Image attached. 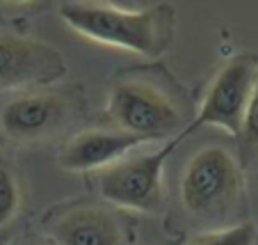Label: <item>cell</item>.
I'll return each instance as SVG.
<instances>
[{
	"mask_svg": "<svg viewBox=\"0 0 258 245\" xmlns=\"http://www.w3.org/2000/svg\"><path fill=\"white\" fill-rule=\"evenodd\" d=\"M107 117L117 128L146 142L174 140L190 131L185 96L160 67H137L119 74L107 94Z\"/></svg>",
	"mask_w": 258,
	"mask_h": 245,
	"instance_id": "2",
	"label": "cell"
},
{
	"mask_svg": "<svg viewBox=\"0 0 258 245\" xmlns=\"http://www.w3.org/2000/svg\"><path fill=\"white\" fill-rule=\"evenodd\" d=\"M3 3L10 7H28V5H32V3H37V0H3Z\"/></svg>",
	"mask_w": 258,
	"mask_h": 245,
	"instance_id": "14",
	"label": "cell"
},
{
	"mask_svg": "<svg viewBox=\"0 0 258 245\" xmlns=\"http://www.w3.org/2000/svg\"><path fill=\"white\" fill-rule=\"evenodd\" d=\"M10 245H50V243H44V240L34 238V236H21V238L12 240Z\"/></svg>",
	"mask_w": 258,
	"mask_h": 245,
	"instance_id": "13",
	"label": "cell"
},
{
	"mask_svg": "<svg viewBox=\"0 0 258 245\" xmlns=\"http://www.w3.org/2000/svg\"><path fill=\"white\" fill-rule=\"evenodd\" d=\"M67 74V60L55 46L21 34H0V94L46 87Z\"/></svg>",
	"mask_w": 258,
	"mask_h": 245,
	"instance_id": "7",
	"label": "cell"
},
{
	"mask_svg": "<svg viewBox=\"0 0 258 245\" xmlns=\"http://www.w3.org/2000/svg\"><path fill=\"white\" fill-rule=\"evenodd\" d=\"M238 158L242 167L258 165V71L247 106V115H244L242 128L238 133Z\"/></svg>",
	"mask_w": 258,
	"mask_h": 245,
	"instance_id": "10",
	"label": "cell"
},
{
	"mask_svg": "<svg viewBox=\"0 0 258 245\" xmlns=\"http://www.w3.org/2000/svg\"><path fill=\"white\" fill-rule=\"evenodd\" d=\"M50 245H121L123 229L114 211L101 204H73L46 222Z\"/></svg>",
	"mask_w": 258,
	"mask_h": 245,
	"instance_id": "9",
	"label": "cell"
},
{
	"mask_svg": "<svg viewBox=\"0 0 258 245\" xmlns=\"http://www.w3.org/2000/svg\"><path fill=\"white\" fill-rule=\"evenodd\" d=\"M146 140L121 128H87L71 135L57 154V165L67 172H101L123 156L137 152Z\"/></svg>",
	"mask_w": 258,
	"mask_h": 245,
	"instance_id": "8",
	"label": "cell"
},
{
	"mask_svg": "<svg viewBox=\"0 0 258 245\" xmlns=\"http://www.w3.org/2000/svg\"><path fill=\"white\" fill-rule=\"evenodd\" d=\"M23 209V188L19 183V177L0 161V229L19 218Z\"/></svg>",
	"mask_w": 258,
	"mask_h": 245,
	"instance_id": "12",
	"label": "cell"
},
{
	"mask_svg": "<svg viewBox=\"0 0 258 245\" xmlns=\"http://www.w3.org/2000/svg\"><path fill=\"white\" fill-rule=\"evenodd\" d=\"M85 96L76 85L34 87L12 94L0 108V135L16 147H34L59 137L80 119Z\"/></svg>",
	"mask_w": 258,
	"mask_h": 245,
	"instance_id": "4",
	"label": "cell"
},
{
	"mask_svg": "<svg viewBox=\"0 0 258 245\" xmlns=\"http://www.w3.org/2000/svg\"><path fill=\"white\" fill-rule=\"evenodd\" d=\"M244 167L224 144H204L185 161L178 179V200L187 218L219 229L235 225L244 206Z\"/></svg>",
	"mask_w": 258,
	"mask_h": 245,
	"instance_id": "3",
	"label": "cell"
},
{
	"mask_svg": "<svg viewBox=\"0 0 258 245\" xmlns=\"http://www.w3.org/2000/svg\"><path fill=\"white\" fill-rule=\"evenodd\" d=\"M187 245H258V229L251 222H235L219 229H206Z\"/></svg>",
	"mask_w": 258,
	"mask_h": 245,
	"instance_id": "11",
	"label": "cell"
},
{
	"mask_svg": "<svg viewBox=\"0 0 258 245\" xmlns=\"http://www.w3.org/2000/svg\"><path fill=\"white\" fill-rule=\"evenodd\" d=\"M59 19L94 44L144 58L165 55L176 37V10L169 3L128 10L117 0H62Z\"/></svg>",
	"mask_w": 258,
	"mask_h": 245,
	"instance_id": "1",
	"label": "cell"
},
{
	"mask_svg": "<svg viewBox=\"0 0 258 245\" xmlns=\"http://www.w3.org/2000/svg\"><path fill=\"white\" fill-rule=\"evenodd\" d=\"M180 137L167 140L153 152H133L98 172V195L126 211L156 216L165 204V165Z\"/></svg>",
	"mask_w": 258,
	"mask_h": 245,
	"instance_id": "5",
	"label": "cell"
},
{
	"mask_svg": "<svg viewBox=\"0 0 258 245\" xmlns=\"http://www.w3.org/2000/svg\"><path fill=\"white\" fill-rule=\"evenodd\" d=\"M256 71L258 55L253 53H238L226 60L217 69L215 78L210 80L199 110L190 124V131L213 126L238 137L253 92V83H256Z\"/></svg>",
	"mask_w": 258,
	"mask_h": 245,
	"instance_id": "6",
	"label": "cell"
}]
</instances>
